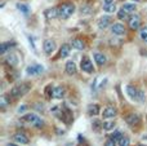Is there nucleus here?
I'll return each instance as SVG.
<instances>
[{
    "label": "nucleus",
    "instance_id": "1",
    "mask_svg": "<svg viewBox=\"0 0 147 146\" xmlns=\"http://www.w3.org/2000/svg\"><path fill=\"white\" fill-rule=\"evenodd\" d=\"M74 12H75V5L72 3H62L58 7V14L59 18H62V20L70 18L74 14Z\"/></svg>",
    "mask_w": 147,
    "mask_h": 146
},
{
    "label": "nucleus",
    "instance_id": "2",
    "mask_svg": "<svg viewBox=\"0 0 147 146\" xmlns=\"http://www.w3.org/2000/svg\"><path fill=\"white\" fill-rule=\"evenodd\" d=\"M22 120L23 122H27L28 124L34 126L35 128H43V127H44V120L39 115H36V114H34V113L25 114V115L22 116Z\"/></svg>",
    "mask_w": 147,
    "mask_h": 146
},
{
    "label": "nucleus",
    "instance_id": "3",
    "mask_svg": "<svg viewBox=\"0 0 147 146\" xmlns=\"http://www.w3.org/2000/svg\"><path fill=\"white\" fill-rule=\"evenodd\" d=\"M125 91H127V93H128V96H129L132 100H134V101H138V102H143L145 101V93L142 92V91H140V89H137V88L134 87V85H127L125 87Z\"/></svg>",
    "mask_w": 147,
    "mask_h": 146
},
{
    "label": "nucleus",
    "instance_id": "4",
    "mask_svg": "<svg viewBox=\"0 0 147 146\" xmlns=\"http://www.w3.org/2000/svg\"><path fill=\"white\" fill-rule=\"evenodd\" d=\"M28 89H30V85L26 84V83H21V84H18V85H16V87L12 88L10 96L14 98H20V97H22V96H25L26 93L28 92Z\"/></svg>",
    "mask_w": 147,
    "mask_h": 146
},
{
    "label": "nucleus",
    "instance_id": "5",
    "mask_svg": "<svg viewBox=\"0 0 147 146\" xmlns=\"http://www.w3.org/2000/svg\"><path fill=\"white\" fill-rule=\"evenodd\" d=\"M80 67H81V70H83L84 72H86V74H93L94 72L93 62H92L90 59H89V57H86V56H84L83 58H81Z\"/></svg>",
    "mask_w": 147,
    "mask_h": 146
},
{
    "label": "nucleus",
    "instance_id": "6",
    "mask_svg": "<svg viewBox=\"0 0 147 146\" xmlns=\"http://www.w3.org/2000/svg\"><path fill=\"white\" fill-rule=\"evenodd\" d=\"M128 25H129V28L133 31L138 30L141 27V17L138 14H132L128 20Z\"/></svg>",
    "mask_w": 147,
    "mask_h": 146
},
{
    "label": "nucleus",
    "instance_id": "7",
    "mask_svg": "<svg viewBox=\"0 0 147 146\" xmlns=\"http://www.w3.org/2000/svg\"><path fill=\"white\" fill-rule=\"evenodd\" d=\"M43 70H44V67L38 64H32L26 67V72H27L28 75H39L43 72Z\"/></svg>",
    "mask_w": 147,
    "mask_h": 146
},
{
    "label": "nucleus",
    "instance_id": "8",
    "mask_svg": "<svg viewBox=\"0 0 147 146\" xmlns=\"http://www.w3.org/2000/svg\"><path fill=\"white\" fill-rule=\"evenodd\" d=\"M52 97L56 98V100H62V98L66 96V89H65L63 87H61V85H58V87H54L53 89H52Z\"/></svg>",
    "mask_w": 147,
    "mask_h": 146
},
{
    "label": "nucleus",
    "instance_id": "9",
    "mask_svg": "<svg viewBox=\"0 0 147 146\" xmlns=\"http://www.w3.org/2000/svg\"><path fill=\"white\" fill-rule=\"evenodd\" d=\"M111 32L116 36H121L127 32V30H125V26L121 23H114V25H111Z\"/></svg>",
    "mask_w": 147,
    "mask_h": 146
},
{
    "label": "nucleus",
    "instance_id": "10",
    "mask_svg": "<svg viewBox=\"0 0 147 146\" xmlns=\"http://www.w3.org/2000/svg\"><path fill=\"white\" fill-rule=\"evenodd\" d=\"M43 48H44V52H45L47 54H52L54 51H56V43H54L52 39H47V40H44Z\"/></svg>",
    "mask_w": 147,
    "mask_h": 146
},
{
    "label": "nucleus",
    "instance_id": "11",
    "mask_svg": "<svg viewBox=\"0 0 147 146\" xmlns=\"http://www.w3.org/2000/svg\"><path fill=\"white\" fill-rule=\"evenodd\" d=\"M125 122H127L129 126H137V124L141 122V118L137 113H130L125 116Z\"/></svg>",
    "mask_w": 147,
    "mask_h": 146
},
{
    "label": "nucleus",
    "instance_id": "12",
    "mask_svg": "<svg viewBox=\"0 0 147 146\" xmlns=\"http://www.w3.org/2000/svg\"><path fill=\"white\" fill-rule=\"evenodd\" d=\"M5 62H7V65H9L10 67H16L18 65V62H20V58H18V56L16 53L10 52V53L5 57Z\"/></svg>",
    "mask_w": 147,
    "mask_h": 146
},
{
    "label": "nucleus",
    "instance_id": "13",
    "mask_svg": "<svg viewBox=\"0 0 147 146\" xmlns=\"http://www.w3.org/2000/svg\"><path fill=\"white\" fill-rule=\"evenodd\" d=\"M13 140H14L17 144H21V145H27L28 142H30V139H28L25 133H20V132L13 135Z\"/></svg>",
    "mask_w": 147,
    "mask_h": 146
},
{
    "label": "nucleus",
    "instance_id": "14",
    "mask_svg": "<svg viewBox=\"0 0 147 146\" xmlns=\"http://www.w3.org/2000/svg\"><path fill=\"white\" fill-rule=\"evenodd\" d=\"M117 114V110L114 107V106H107L106 109L103 110V114H102V116H103V119H112L115 118Z\"/></svg>",
    "mask_w": 147,
    "mask_h": 146
},
{
    "label": "nucleus",
    "instance_id": "15",
    "mask_svg": "<svg viewBox=\"0 0 147 146\" xmlns=\"http://www.w3.org/2000/svg\"><path fill=\"white\" fill-rule=\"evenodd\" d=\"M93 58H94V62H96L98 66H103V65H106V62H107V57L105 56L103 53H101V52H94Z\"/></svg>",
    "mask_w": 147,
    "mask_h": 146
},
{
    "label": "nucleus",
    "instance_id": "16",
    "mask_svg": "<svg viewBox=\"0 0 147 146\" xmlns=\"http://www.w3.org/2000/svg\"><path fill=\"white\" fill-rule=\"evenodd\" d=\"M44 16H45L47 20H53V18L59 17V14H58V8H49V9L45 10Z\"/></svg>",
    "mask_w": 147,
    "mask_h": 146
},
{
    "label": "nucleus",
    "instance_id": "17",
    "mask_svg": "<svg viewBox=\"0 0 147 146\" xmlns=\"http://www.w3.org/2000/svg\"><path fill=\"white\" fill-rule=\"evenodd\" d=\"M71 52V47L70 44H63V45L59 48V53H58V58H66L67 56Z\"/></svg>",
    "mask_w": 147,
    "mask_h": 146
},
{
    "label": "nucleus",
    "instance_id": "18",
    "mask_svg": "<svg viewBox=\"0 0 147 146\" xmlns=\"http://www.w3.org/2000/svg\"><path fill=\"white\" fill-rule=\"evenodd\" d=\"M112 23V18L110 16H103L101 20L98 21V27L99 28H106L107 26H110Z\"/></svg>",
    "mask_w": 147,
    "mask_h": 146
},
{
    "label": "nucleus",
    "instance_id": "19",
    "mask_svg": "<svg viewBox=\"0 0 147 146\" xmlns=\"http://www.w3.org/2000/svg\"><path fill=\"white\" fill-rule=\"evenodd\" d=\"M76 65L74 61H67L66 62V66H65V71H66L67 75H74L76 74Z\"/></svg>",
    "mask_w": 147,
    "mask_h": 146
},
{
    "label": "nucleus",
    "instance_id": "20",
    "mask_svg": "<svg viewBox=\"0 0 147 146\" xmlns=\"http://www.w3.org/2000/svg\"><path fill=\"white\" fill-rule=\"evenodd\" d=\"M86 113H88V115L90 116H96L99 114V106L96 105V103H92V105L88 106V109H86Z\"/></svg>",
    "mask_w": 147,
    "mask_h": 146
},
{
    "label": "nucleus",
    "instance_id": "21",
    "mask_svg": "<svg viewBox=\"0 0 147 146\" xmlns=\"http://www.w3.org/2000/svg\"><path fill=\"white\" fill-rule=\"evenodd\" d=\"M71 45H72V48L79 49V51H83L85 48V43H84L83 39H74L71 41Z\"/></svg>",
    "mask_w": 147,
    "mask_h": 146
},
{
    "label": "nucleus",
    "instance_id": "22",
    "mask_svg": "<svg viewBox=\"0 0 147 146\" xmlns=\"http://www.w3.org/2000/svg\"><path fill=\"white\" fill-rule=\"evenodd\" d=\"M123 9L130 14V13H134L136 12V9H137V5H136L134 3H125V4H123Z\"/></svg>",
    "mask_w": 147,
    "mask_h": 146
},
{
    "label": "nucleus",
    "instance_id": "23",
    "mask_svg": "<svg viewBox=\"0 0 147 146\" xmlns=\"http://www.w3.org/2000/svg\"><path fill=\"white\" fill-rule=\"evenodd\" d=\"M129 13L128 12H125L124 9H120V10H117V18H119V20H121V21H127V20H129Z\"/></svg>",
    "mask_w": 147,
    "mask_h": 146
},
{
    "label": "nucleus",
    "instance_id": "24",
    "mask_svg": "<svg viewBox=\"0 0 147 146\" xmlns=\"http://www.w3.org/2000/svg\"><path fill=\"white\" fill-rule=\"evenodd\" d=\"M14 45V43H3L1 45H0V53L1 54H5L7 52H9L10 47Z\"/></svg>",
    "mask_w": 147,
    "mask_h": 146
},
{
    "label": "nucleus",
    "instance_id": "25",
    "mask_svg": "<svg viewBox=\"0 0 147 146\" xmlns=\"http://www.w3.org/2000/svg\"><path fill=\"white\" fill-rule=\"evenodd\" d=\"M103 10L107 13H114L116 12V5L114 3H110V4H103Z\"/></svg>",
    "mask_w": 147,
    "mask_h": 146
},
{
    "label": "nucleus",
    "instance_id": "26",
    "mask_svg": "<svg viewBox=\"0 0 147 146\" xmlns=\"http://www.w3.org/2000/svg\"><path fill=\"white\" fill-rule=\"evenodd\" d=\"M102 128H103L105 131H111V129L115 128V122H111V120L103 122V123H102Z\"/></svg>",
    "mask_w": 147,
    "mask_h": 146
},
{
    "label": "nucleus",
    "instance_id": "27",
    "mask_svg": "<svg viewBox=\"0 0 147 146\" xmlns=\"http://www.w3.org/2000/svg\"><path fill=\"white\" fill-rule=\"evenodd\" d=\"M123 137H124V136H123V133H121V132H120V131H115L114 133L111 135V139L114 140L115 142H117V144H119V142L121 141V139H123Z\"/></svg>",
    "mask_w": 147,
    "mask_h": 146
},
{
    "label": "nucleus",
    "instance_id": "28",
    "mask_svg": "<svg viewBox=\"0 0 147 146\" xmlns=\"http://www.w3.org/2000/svg\"><path fill=\"white\" fill-rule=\"evenodd\" d=\"M140 38H141V40L142 41L147 43V26L140 28Z\"/></svg>",
    "mask_w": 147,
    "mask_h": 146
},
{
    "label": "nucleus",
    "instance_id": "29",
    "mask_svg": "<svg viewBox=\"0 0 147 146\" xmlns=\"http://www.w3.org/2000/svg\"><path fill=\"white\" fill-rule=\"evenodd\" d=\"M9 105V102H8V98L5 95H3L1 97H0V107H1V110H4L7 106Z\"/></svg>",
    "mask_w": 147,
    "mask_h": 146
},
{
    "label": "nucleus",
    "instance_id": "30",
    "mask_svg": "<svg viewBox=\"0 0 147 146\" xmlns=\"http://www.w3.org/2000/svg\"><path fill=\"white\" fill-rule=\"evenodd\" d=\"M17 8L21 10L22 13H25V14H28L30 13V8H28V5H26V4H17Z\"/></svg>",
    "mask_w": 147,
    "mask_h": 146
},
{
    "label": "nucleus",
    "instance_id": "31",
    "mask_svg": "<svg viewBox=\"0 0 147 146\" xmlns=\"http://www.w3.org/2000/svg\"><path fill=\"white\" fill-rule=\"evenodd\" d=\"M119 146H130V141L128 137H123L121 141L119 142Z\"/></svg>",
    "mask_w": 147,
    "mask_h": 146
},
{
    "label": "nucleus",
    "instance_id": "32",
    "mask_svg": "<svg viewBox=\"0 0 147 146\" xmlns=\"http://www.w3.org/2000/svg\"><path fill=\"white\" fill-rule=\"evenodd\" d=\"M116 144H117V142H115L114 140H112L111 137H110V139L107 140L106 142H105V146H116Z\"/></svg>",
    "mask_w": 147,
    "mask_h": 146
},
{
    "label": "nucleus",
    "instance_id": "33",
    "mask_svg": "<svg viewBox=\"0 0 147 146\" xmlns=\"http://www.w3.org/2000/svg\"><path fill=\"white\" fill-rule=\"evenodd\" d=\"M26 110H27V106H26V105H23L22 107H20V109H18V113H20V114H22V113H25Z\"/></svg>",
    "mask_w": 147,
    "mask_h": 146
},
{
    "label": "nucleus",
    "instance_id": "34",
    "mask_svg": "<svg viewBox=\"0 0 147 146\" xmlns=\"http://www.w3.org/2000/svg\"><path fill=\"white\" fill-rule=\"evenodd\" d=\"M7 146H20V145H16V144H7Z\"/></svg>",
    "mask_w": 147,
    "mask_h": 146
},
{
    "label": "nucleus",
    "instance_id": "35",
    "mask_svg": "<svg viewBox=\"0 0 147 146\" xmlns=\"http://www.w3.org/2000/svg\"><path fill=\"white\" fill-rule=\"evenodd\" d=\"M137 146H147V145H143V144H138Z\"/></svg>",
    "mask_w": 147,
    "mask_h": 146
},
{
    "label": "nucleus",
    "instance_id": "36",
    "mask_svg": "<svg viewBox=\"0 0 147 146\" xmlns=\"http://www.w3.org/2000/svg\"><path fill=\"white\" fill-rule=\"evenodd\" d=\"M134 1H141V0H134Z\"/></svg>",
    "mask_w": 147,
    "mask_h": 146
}]
</instances>
